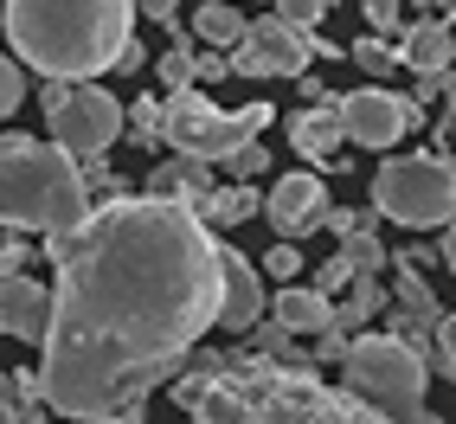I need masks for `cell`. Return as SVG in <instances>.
I'll use <instances>...</instances> for the list:
<instances>
[{"mask_svg": "<svg viewBox=\"0 0 456 424\" xmlns=\"http://www.w3.org/2000/svg\"><path fill=\"white\" fill-rule=\"evenodd\" d=\"M0 424H13V418H7V412H0Z\"/></svg>", "mask_w": 456, "mask_h": 424, "instance_id": "74e56055", "label": "cell"}, {"mask_svg": "<svg viewBox=\"0 0 456 424\" xmlns=\"http://www.w3.org/2000/svg\"><path fill=\"white\" fill-rule=\"evenodd\" d=\"M45 123H52V148H58V155L97 161L103 148L123 135V103H116L103 84H77V90H65L58 110H45Z\"/></svg>", "mask_w": 456, "mask_h": 424, "instance_id": "52a82bcc", "label": "cell"}, {"mask_svg": "<svg viewBox=\"0 0 456 424\" xmlns=\"http://www.w3.org/2000/svg\"><path fill=\"white\" fill-rule=\"evenodd\" d=\"M90 212V187L71 155L39 135H0V225L13 232H71Z\"/></svg>", "mask_w": 456, "mask_h": 424, "instance_id": "3957f363", "label": "cell"}, {"mask_svg": "<svg viewBox=\"0 0 456 424\" xmlns=\"http://www.w3.org/2000/svg\"><path fill=\"white\" fill-rule=\"evenodd\" d=\"M257 212L277 225L283 245H296V238H309V232L328 219V180H322V174H283L277 187L264 193Z\"/></svg>", "mask_w": 456, "mask_h": 424, "instance_id": "30bf717a", "label": "cell"}, {"mask_svg": "<svg viewBox=\"0 0 456 424\" xmlns=\"http://www.w3.org/2000/svg\"><path fill=\"white\" fill-rule=\"evenodd\" d=\"M392 264H399V257H392ZM386 296H399V302H405V315H424V322H437V315H444V309H437V296H431V283H424L411 264H399V277H392Z\"/></svg>", "mask_w": 456, "mask_h": 424, "instance_id": "ffe728a7", "label": "cell"}, {"mask_svg": "<svg viewBox=\"0 0 456 424\" xmlns=\"http://www.w3.org/2000/svg\"><path fill=\"white\" fill-rule=\"evenodd\" d=\"M20 97H26V71L13 65V58H0V123L20 110Z\"/></svg>", "mask_w": 456, "mask_h": 424, "instance_id": "f546056e", "label": "cell"}, {"mask_svg": "<svg viewBox=\"0 0 456 424\" xmlns=\"http://www.w3.org/2000/svg\"><path fill=\"white\" fill-rule=\"evenodd\" d=\"M341 264L354 270V277H379V264H386V245L373 238V225H360L341 238Z\"/></svg>", "mask_w": 456, "mask_h": 424, "instance_id": "44dd1931", "label": "cell"}, {"mask_svg": "<svg viewBox=\"0 0 456 424\" xmlns=\"http://www.w3.org/2000/svg\"><path fill=\"white\" fill-rule=\"evenodd\" d=\"M0 412H7L13 424H39V418H45L33 373H0Z\"/></svg>", "mask_w": 456, "mask_h": 424, "instance_id": "d6986e66", "label": "cell"}, {"mask_svg": "<svg viewBox=\"0 0 456 424\" xmlns=\"http://www.w3.org/2000/svg\"><path fill=\"white\" fill-rule=\"evenodd\" d=\"M123 129H135V148H161V97H135L123 110Z\"/></svg>", "mask_w": 456, "mask_h": 424, "instance_id": "603a6c76", "label": "cell"}, {"mask_svg": "<svg viewBox=\"0 0 456 424\" xmlns=\"http://www.w3.org/2000/svg\"><path fill=\"white\" fill-rule=\"evenodd\" d=\"M450 206H456V174L450 155H392L373 174V212L418 232H437L450 225Z\"/></svg>", "mask_w": 456, "mask_h": 424, "instance_id": "8992f818", "label": "cell"}, {"mask_svg": "<svg viewBox=\"0 0 456 424\" xmlns=\"http://www.w3.org/2000/svg\"><path fill=\"white\" fill-rule=\"evenodd\" d=\"M367 20H373V39L405 33V0H367Z\"/></svg>", "mask_w": 456, "mask_h": 424, "instance_id": "f1b7e54d", "label": "cell"}, {"mask_svg": "<svg viewBox=\"0 0 456 424\" xmlns=\"http://www.w3.org/2000/svg\"><path fill=\"white\" fill-rule=\"evenodd\" d=\"M7 39L45 84H90L135 39V0H7Z\"/></svg>", "mask_w": 456, "mask_h": 424, "instance_id": "7a4b0ae2", "label": "cell"}, {"mask_svg": "<svg viewBox=\"0 0 456 424\" xmlns=\"http://www.w3.org/2000/svg\"><path fill=\"white\" fill-rule=\"evenodd\" d=\"M155 71H161V84H167V90H193V45H174Z\"/></svg>", "mask_w": 456, "mask_h": 424, "instance_id": "83f0119b", "label": "cell"}, {"mask_svg": "<svg viewBox=\"0 0 456 424\" xmlns=\"http://www.w3.org/2000/svg\"><path fill=\"white\" fill-rule=\"evenodd\" d=\"M212 187H219L212 167H200L187 155H167V161H155V174H148V200H167V206H187V212H200V200Z\"/></svg>", "mask_w": 456, "mask_h": 424, "instance_id": "4fadbf2b", "label": "cell"}, {"mask_svg": "<svg viewBox=\"0 0 456 424\" xmlns=\"http://www.w3.org/2000/svg\"><path fill=\"white\" fill-rule=\"evenodd\" d=\"M142 418H148V405H129V412H116L110 424H142Z\"/></svg>", "mask_w": 456, "mask_h": 424, "instance_id": "8d00e7d4", "label": "cell"}, {"mask_svg": "<svg viewBox=\"0 0 456 424\" xmlns=\"http://www.w3.org/2000/svg\"><path fill=\"white\" fill-rule=\"evenodd\" d=\"M193 418H200V424H251V418H245V405H238V392L225 386V373L206 386V399L193 405Z\"/></svg>", "mask_w": 456, "mask_h": 424, "instance_id": "7402d4cb", "label": "cell"}, {"mask_svg": "<svg viewBox=\"0 0 456 424\" xmlns=\"http://www.w3.org/2000/svg\"><path fill=\"white\" fill-rule=\"evenodd\" d=\"M193 77L200 84H225L232 71H225V52H206V58H193Z\"/></svg>", "mask_w": 456, "mask_h": 424, "instance_id": "e575fe53", "label": "cell"}, {"mask_svg": "<svg viewBox=\"0 0 456 424\" xmlns=\"http://www.w3.org/2000/svg\"><path fill=\"white\" fill-rule=\"evenodd\" d=\"M135 7H142L148 20H161V26H174V20H180V0H135Z\"/></svg>", "mask_w": 456, "mask_h": 424, "instance_id": "d590c367", "label": "cell"}, {"mask_svg": "<svg viewBox=\"0 0 456 424\" xmlns=\"http://www.w3.org/2000/svg\"><path fill=\"white\" fill-rule=\"evenodd\" d=\"M289 148L309 161H341V123H334V110L315 103V110L289 116Z\"/></svg>", "mask_w": 456, "mask_h": 424, "instance_id": "9a60e30c", "label": "cell"}, {"mask_svg": "<svg viewBox=\"0 0 456 424\" xmlns=\"http://www.w3.org/2000/svg\"><path fill=\"white\" fill-rule=\"evenodd\" d=\"M264 322V277L251 257H238L225 238H219V315L212 328H225V335H251Z\"/></svg>", "mask_w": 456, "mask_h": 424, "instance_id": "8fae6325", "label": "cell"}, {"mask_svg": "<svg viewBox=\"0 0 456 424\" xmlns=\"http://www.w3.org/2000/svg\"><path fill=\"white\" fill-rule=\"evenodd\" d=\"M270 20H283V26H296V33H315L322 26V13H328V0H270Z\"/></svg>", "mask_w": 456, "mask_h": 424, "instance_id": "484cf974", "label": "cell"}, {"mask_svg": "<svg viewBox=\"0 0 456 424\" xmlns=\"http://www.w3.org/2000/svg\"><path fill=\"white\" fill-rule=\"evenodd\" d=\"M264 270H270V277H277V283L289 289V283H296V270H302V251H296V245H270Z\"/></svg>", "mask_w": 456, "mask_h": 424, "instance_id": "4dcf8cb0", "label": "cell"}, {"mask_svg": "<svg viewBox=\"0 0 456 424\" xmlns=\"http://www.w3.org/2000/svg\"><path fill=\"white\" fill-rule=\"evenodd\" d=\"M341 373H347V399H360L373 418L386 424H405L424 412V360L386 335H354L341 354Z\"/></svg>", "mask_w": 456, "mask_h": 424, "instance_id": "277c9868", "label": "cell"}, {"mask_svg": "<svg viewBox=\"0 0 456 424\" xmlns=\"http://www.w3.org/2000/svg\"><path fill=\"white\" fill-rule=\"evenodd\" d=\"M450 52H456L450 20H437V13L411 20L405 33H399V65H411L418 77H424V71H450Z\"/></svg>", "mask_w": 456, "mask_h": 424, "instance_id": "5bb4252c", "label": "cell"}, {"mask_svg": "<svg viewBox=\"0 0 456 424\" xmlns=\"http://www.w3.org/2000/svg\"><path fill=\"white\" fill-rule=\"evenodd\" d=\"M270 309H277L270 322H277L283 335H315V328L328 322L334 302H328V296H315V289H277V302H270Z\"/></svg>", "mask_w": 456, "mask_h": 424, "instance_id": "e0dca14e", "label": "cell"}, {"mask_svg": "<svg viewBox=\"0 0 456 424\" xmlns=\"http://www.w3.org/2000/svg\"><path fill=\"white\" fill-rule=\"evenodd\" d=\"M277 123L270 103H245V110H212L200 90H167L161 97V142H174V155H187L200 167L238 155L245 142H257V129Z\"/></svg>", "mask_w": 456, "mask_h": 424, "instance_id": "5b68a950", "label": "cell"}, {"mask_svg": "<svg viewBox=\"0 0 456 424\" xmlns=\"http://www.w3.org/2000/svg\"><path fill=\"white\" fill-rule=\"evenodd\" d=\"M354 65L367 77H392V65H399V39H360L354 45Z\"/></svg>", "mask_w": 456, "mask_h": 424, "instance_id": "d4e9b609", "label": "cell"}, {"mask_svg": "<svg viewBox=\"0 0 456 424\" xmlns=\"http://www.w3.org/2000/svg\"><path fill=\"white\" fill-rule=\"evenodd\" d=\"M328 110L341 123V135H354L360 148H379V155L392 142H405L424 116L411 97H392V90H347V97H328Z\"/></svg>", "mask_w": 456, "mask_h": 424, "instance_id": "9c48e42d", "label": "cell"}, {"mask_svg": "<svg viewBox=\"0 0 456 424\" xmlns=\"http://www.w3.org/2000/svg\"><path fill=\"white\" fill-rule=\"evenodd\" d=\"M193 33H200L206 45L232 52L238 39H245V20H238V7H232V0H200V13H193Z\"/></svg>", "mask_w": 456, "mask_h": 424, "instance_id": "ac0fdd59", "label": "cell"}, {"mask_svg": "<svg viewBox=\"0 0 456 424\" xmlns=\"http://www.w3.org/2000/svg\"><path fill=\"white\" fill-rule=\"evenodd\" d=\"M347 341H354V335H341L334 322H322V328H315V360H341V354H347Z\"/></svg>", "mask_w": 456, "mask_h": 424, "instance_id": "d6a6232c", "label": "cell"}, {"mask_svg": "<svg viewBox=\"0 0 456 424\" xmlns=\"http://www.w3.org/2000/svg\"><path fill=\"white\" fill-rule=\"evenodd\" d=\"M52 251V322L39 360V405L71 424H110L142 405L219 315V238L187 206L116 193L97 200Z\"/></svg>", "mask_w": 456, "mask_h": 424, "instance_id": "6da1fadb", "label": "cell"}, {"mask_svg": "<svg viewBox=\"0 0 456 424\" xmlns=\"http://www.w3.org/2000/svg\"><path fill=\"white\" fill-rule=\"evenodd\" d=\"M26 257H33V245H26V238H0V277H20Z\"/></svg>", "mask_w": 456, "mask_h": 424, "instance_id": "836d02e7", "label": "cell"}, {"mask_svg": "<svg viewBox=\"0 0 456 424\" xmlns=\"http://www.w3.org/2000/svg\"><path fill=\"white\" fill-rule=\"evenodd\" d=\"M424 373H444V379L456 373V322H450V315L431 328V347H424Z\"/></svg>", "mask_w": 456, "mask_h": 424, "instance_id": "cb8c5ba5", "label": "cell"}, {"mask_svg": "<svg viewBox=\"0 0 456 424\" xmlns=\"http://www.w3.org/2000/svg\"><path fill=\"white\" fill-rule=\"evenodd\" d=\"M45 322H52V289L20 277H0V335H20V341H45Z\"/></svg>", "mask_w": 456, "mask_h": 424, "instance_id": "7c38bea8", "label": "cell"}, {"mask_svg": "<svg viewBox=\"0 0 456 424\" xmlns=\"http://www.w3.org/2000/svg\"><path fill=\"white\" fill-rule=\"evenodd\" d=\"M225 167H232V180H238V187H245V180H257V174L270 167V148H264V142H245L238 155H225Z\"/></svg>", "mask_w": 456, "mask_h": 424, "instance_id": "4316f807", "label": "cell"}, {"mask_svg": "<svg viewBox=\"0 0 456 424\" xmlns=\"http://www.w3.org/2000/svg\"><path fill=\"white\" fill-rule=\"evenodd\" d=\"M309 33H296L283 20H245V39L225 52V71L232 77H302L309 71Z\"/></svg>", "mask_w": 456, "mask_h": 424, "instance_id": "ba28073f", "label": "cell"}, {"mask_svg": "<svg viewBox=\"0 0 456 424\" xmlns=\"http://www.w3.org/2000/svg\"><path fill=\"white\" fill-rule=\"evenodd\" d=\"M257 206H264V193H257V187H238V180H232V187H212V193L200 200V212H193V219H200L212 238H219L225 225H245Z\"/></svg>", "mask_w": 456, "mask_h": 424, "instance_id": "2e32d148", "label": "cell"}, {"mask_svg": "<svg viewBox=\"0 0 456 424\" xmlns=\"http://www.w3.org/2000/svg\"><path fill=\"white\" fill-rule=\"evenodd\" d=\"M347 283H354V270H347L341 257H328V264L315 270V296H328V302H334V296H341Z\"/></svg>", "mask_w": 456, "mask_h": 424, "instance_id": "1f68e13d", "label": "cell"}]
</instances>
